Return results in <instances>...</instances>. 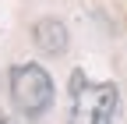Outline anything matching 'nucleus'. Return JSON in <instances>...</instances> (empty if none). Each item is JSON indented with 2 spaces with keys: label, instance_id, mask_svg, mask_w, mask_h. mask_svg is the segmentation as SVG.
Segmentation results:
<instances>
[{
  "label": "nucleus",
  "instance_id": "obj_1",
  "mask_svg": "<svg viewBox=\"0 0 127 124\" xmlns=\"http://www.w3.org/2000/svg\"><path fill=\"white\" fill-rule=\"evenodd\" d=\"M11 99L18 106V114L28 121H39L50 114V106L57 103V85L53 74L35 60H25L11 71Z\"/></svg>",
  "mask_w": 127,
  "mask_h": 124
},
{
  "label": "nucleus",
  "instance_id": "obj_2",
  "mask_svg": "<svg viewBox=\"0 0 127 124\" xmlns=\"http://www.w3.org/2000/svg\"><path fill=\"white\" fill-rule=\"evenodd\" d=\"M32 43H35V50L50 53V57H60L71 46V32L60 18H39L32 25Z\"/></svg>",
  "mask_w": 127,
  "mask_h": 124
},
{
  "label": "nucleus",
  "instance_id": "obj_3",
  "mask_svg": "<svg viewBox=\"0 0 127 124\" xmlns=\"http://www.w3.org/2000/svg\"><path fill=\"white\" fill-rule=\"evenodd\" d=\"M117 106H120V85L117 82H102L92 89V110H88V121L92 124H109L117 117Z\"/></svg>",
  "mask_w": 127,
  "mask_h": 124
},
{
  "label": "nucleus",
  "instance_id": "obj_4",
  "mask_svg": "<svg viewBox=\"0 0 127 124\" xmlns=\"http://www.w3.org/2000/svg\"><path fill=\"white\" fill-rule=\"evenodd\" d=\"M67 89H71V99L78 103V99H81L85 92L92 89V82H88V74H85V71H74V74H71V85H67Z\"/></svg>",
  "mask_w": 127,
  "mask_h": 124
},
{
  "label": "nucleus",
  "instance_id": "obj_5",
  "mask_svg": "<svg viewBox=\"0 0 127 124\" xmlns=\"http://www.w3.org/2000/svg\"><path fill=\"white\" fill-rule=\"evenodd\" d=\"M0 124H7V117H4V114H0Z\"/></svg>",
  "mask_w": 127,
  "mask_h": 124
}]
</instances>
